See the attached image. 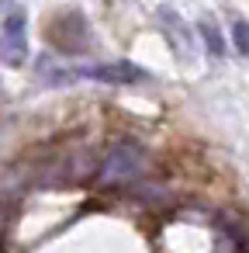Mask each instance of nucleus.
<instances>
[{"mask_svg": "<svg viewBox=\"0 0 249 253\" xmlns=\"http://www.w3.org/2000/svg\"><path fill=\"white\" fill-rule=\"evenodd\" d=\"M0 4H7V0H0Z\"/></svg>", "mask_w": 249, "mask_h": 253, "instance_id": "nucleus-9", "label": "nucleus"}, {"mask_svg": "<svg viewBox=\"0 0 249 253\" xmlns=\"http://www.w3.org/2000/svg\"><path fill=\"white\" fill-rule=\"evenodd\" d=\"M142 167H145L142 149H139L135 142H128V139H118V142L107 149L104 163H101V177H104V184H111V187H125V184H132V180L142 173Z\"/></svg>", "mask_w": 249, "mask_h": 253, "instance_id": "nucleus-1", "label": "nucleus"}, {"mask_svg": "<svg viewBox=\"0 0 249 253\" xmlns=\"http://www.w3.org/2000/svg\"><path fill=\"white\" fill-rule=\"evenodd\" d=\"M4 229H7V208H4V201H0V239H4Z\"/></svg>", "mask_w": 249, "mask_h": 253, "instance_id": "nucleus-7", "label": "nucleus"}, {"mask_svg": "<svg viewBox=\"0 0 249 253\" xmlns=\"http://www.w3.org/2000/svg\"><path fill=\"white\" fill-rule=\"evenodd\" d=\"M246 253H249V243H246Z\"/></svg>", "mask_w": 249, "mask_h": 253, "instance_id": "nucleus-8", "label": "nucleus"}, {"mask_svg": "<svg viewBox=\"0 0 249 253\" xmlns=\"http://www.w3.org/2000/svg\"><path fill=\"white\" fill-rule=\"evenodd\" d=\"M76 77H87V80H104V84H139V80H149L145 70L132 66V63H107V66H87V70H76Z\"/></svg>", "mask_w": 249, "mask_h": 253, "instance_id": "nucleus-4", "label": "nucleus"}, {"mask_svg": "<svg viewBox=\"0 0 249 253\" xmlns=\"http://www.w3.org/2000/svg\"><path fill=\"white\" fill-rule=\"evenodd\" d=\"M232 42H235V52L239 56H249V25L246 21H235L232 25Z\"/></svg>", "mask_w": 249, "mask_h": 253, "instance_id": "nucleus-6", "label": "nucleus"}, {"mask_svg": "<svg viewBox=\"0 0 249 253\" xmlns=\"http://www.w3.org/2000/svg\"><path fill=\"white\" fill-rule=\"evenodd\" d=\"M0 59H4V66H25L28 59V28H25V14L14 11L4 18V25H0Z\"/></svg>", "mask_w": 249, "mask_h": 253, "instance_id": "nucleus-2", "label": "nucleus"}, {"mask_svg": "<svg viewBox=\"0 0 249 253\" xmlns=\"http://www.w3.org/2000/svg\"><path fill=\"white\" fill-rule=\"evenodd\" d=\"M156 18H159V28H163L170 49H173L180 59H190V56H194V32L187 28V21H183L173 7H159Z\"/></svg>", "mask_w": 249, "mask_h": 253, "instance_id": "nucleus-3", "label": "nucleus"}, {"mask_svg": "<svg viewBox=\"0 0 249 253\" xmlns=\"http://www.w3.org/2000/svg\"><path fill=\"white\" fill-rule=\"evenodd\" d=\"M197 35L204 39L211 59H221V56H225V39H221V32H218L211 21H201V25H197Z\"/></svg>", "mask_w": 249, "mask_h": 253, "instance_id": "nucleus-5", "label": "nucleus"}]
</instances>
